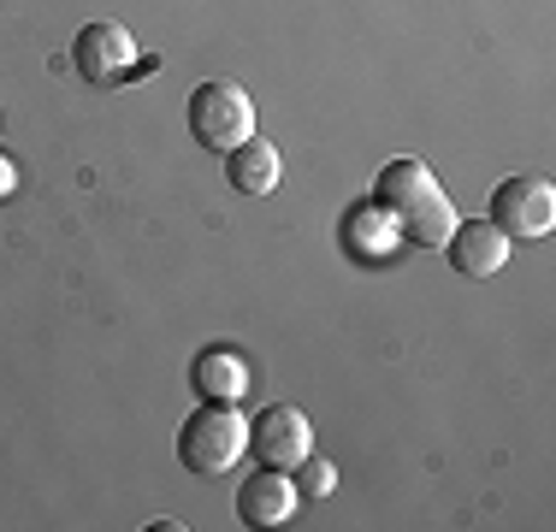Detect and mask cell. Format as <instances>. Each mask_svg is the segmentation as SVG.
I'll use <instances>...</instances> for the list:
<instances>
[{
	"mask_svg": "<svg viewBox=\"0 0 556 532\" xmlns=\"http://www.w3.org/2000/svg\"><path fill=\"white\" fill-rule=\"evenodd\" d=\"M225 178H231L237 195H273L278 178H285V160H278L273 142L249 137V142H237V149L225 154Z\"/></svg>",
	"mask_w": 556,
	"mask_h": 532,
	"instance_id": "obj_10",
	"label": "cell"
},
{
	"mask_svg": "<svg viewBox=\"0 0 556 532\" xmlns=\"http://www.w3.org/2000/svg\"><path fill=\"white\" fill-rule=\"evenodd\" d=\"M332 485H338V468H332V461H320V456L302 461V485H296V491H308V497H326Z\"/></svg>",
	"mask_w": 556,
	"mask_h": 532,
	"instance_id": "obj_11",
	"label": "cell"
},
{
	"mask_svg": "<svg viewBox=\"0 0 556 532\" xmlns=\"http://www.w3.org/2000/svg\"><path fill=\"white\" fill-rule=\"evenodd\" d=\"M12 195H18V166L0 154V202H12Z\"/></svg>",
	"mask_w": 556,
	"mask_h": 532,
	"instance_id": "obj_12",
	"label": "cell"
},
{
	"mask_svg": "<svg viewBox=\"0 0 556 532\" xmlns=\"http://www.w3.org/2000/svg\"><path fill=\"white\" fill-rule=\"evenodd\" d=\"M190 384L207 396V403H243L255 379H249V362L237 350H202L190 362Z\"/></svg>",
	"mask_w": 556,
	"mask_h": 532,
	"instance_id": "obj_9",
	"label": "cell"
},
{
	"mask_svg": "<svg viewBox=\"0 0 556 532\" xmlns=\"http://www.w3.org/2000/svg\"><path fill=\"white\" fill-rule=\"evenodd\" d=\"M184 118H190V137L202 142V149H214V154H231L237 142L255 137V101H249L243 84H225V77L195 84Z\"/></svg>",
	"mask_w": 556,
	"mask_h": 532,
	"instance_id": "obj_2",
	"label": "cell"
},
{
	"mask_svg": "<svg viewBox=\"0 0 556 532\" xmlns=\"http://www.w3.org/2000/svg\"><path fill=\"white\" fill-rule=\"evenodd\" d=\"M296 479H290L285 468H267V473H249L243 485H237V515H243L249 527H261V532H273V527H285L290 515H296Z\"/></svg>",
	"mask_w": 556,
	"mask_h": 532,
	"instance_id": "obj_8",
	"label": "cell"
},
{
	"mask_svg": "<svg viewBox=\"0 0 556 532\" xmlns=\"http://www.w3.org/2000/svg\"><path fill=\"white\" fill-rule=\"evenodd\" d=\"M249 449L261 456V468L296 473L302 461L314 456V426H308V415H302V408L273 403L261 420H249Z\"/></svg>",
	"mask_w": 556,
	"mask_h": 532,
	"instance_id": "obj_5",
	"label": "cell"
},
{
	"mask_svg": "<svg viewBox=\"0 0 556 532\" xmlns=\"http://www.w3.org/2000/svg\"><path fill=\"white\" fill-rule=\"evenodd\" d=\"M444 255L462 278H497L509 266V237L492 219H456V231L444 237Z\"/></svg>",
	"mask_w": 556,
	"mask_h": 532,
	"instance_id": "obj_7",
	"label": "cell"
},
{
	"mask_svg": "<svg viewBox=\"0 0 556 532\" xmlns=\"http://www.w3.org/2000/svg\"><path fill=\"white\" fill-rule=\"evenodd\" d=\"M249 449V420L237 415V403H207L184 420L178 456L190 473H231Z\"/></svg>",
	"mask_w": 556,
	"mask_h": 532,
	"instance_id": "obj_3",
	"label": "cell"
},
{
	"mask_svg": "<svg viewBox=\"0 0 556 532\" xmlns=\"http://www.w3.org/2000/svg\"><path fill=\"white\" fill-rule=\"evenodd\" d=\"M374 202L396 219V231L408 243H427V249H444V237L456 231V207L450 195L439 190L427 160H391L374 183Z\"/></svg>",
	"mask_w": 556,
	"mask_h": 532,
	"instance_id": "obj_1",
	"label": "cell"
},
{
	"mask_svg": "<svg viewBox=\"0 0 556 532\" xmlns=\"http://www.w3.org/2000/svg\"><path fill=\"white\" fill-rule=\"evenodd\" d=\"M492 225L509 243L515 237H521V243H539L556 225V190L545 178H503L492 190Z\"/></svg>",
	"mask_w": 556,
	"mask_h": 532,
	"instance_id": "obj_4",
	"label": "cell"
},
{
	"mask_svg": "<svg viewBox=\"0 0 556 532\" xmlns=\"http://www.w3.org/2000/svg\"><path fill=\"white\" fill-rule=\"evenodd\" d=\"M72 60H77V72H84L89 84H125V77L137 72V36H130L125 24H113V18H96V24L77 30Z\"/></svg>",
	"mask_w": 556,
	"mask_h": 532,
	"instance_id": "obj_6",
	"label": "cell"
}]
</instances>
